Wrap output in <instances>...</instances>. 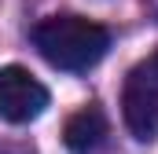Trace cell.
<instances>
[{"mask_svg": "<svg viewBox=\"0 0 158 154\" xmlns=\"http://www.w3.org/2000/svg\"><path fill=\"white\" fill-rule=\"evenodd\" d=\"M33 44L55 70L77 74V70L96 66L107 55L110 33H107V26L85 18V15H48L44 22L33 26Z\"/></svg>", "mask_w": 158, "mask_h": 154, "instance_id": "6da1fadb", "label": "cell"}, {"mask_svg": "<svg viewBox=\"0 0 158 154\" xmlns=\"http://www.w3.org/2000/svg\"><path fill=\"white\" fill-rule=\"evenodd\" d=\"M107 132H110V121H107V114H103L96 103L81 107L77 114H70L66 125H63V140H66V147L74 154L99 151V147L107 143Z\"/></svg>", "mask_w": 158, "mask_h": 154, "instance_id": "277c9868", "label": "cell"}, {"mask_svg": "<svg viewBox=\"0 0 158 154\" xmlns=\"http://www.w3.org/2000/svg\"><path fill=\"white\" fill-rule=\"evenodd\" d=\"M147 63H151V70H155V77H158V51L151 55V59H147Z\"/></svg>", "mask_w": 158, "mask_h": 154, "instance_id": "5b68a950", "label": "cell"}, {"mask_svg": "<svg viewBox=\"0 0 158 154\" xmlns=\"http://www.w3.org/2000/svg\"><path fill=\"white\" fill-rule=\"evenodd\" d=\"M121 117L136 140H155L158 136V77L151 63H140L125 77L121 88Z\"/></svg>", "mask_w": 158, "mask_h": 154, "instance_id": "7a4b0ae2", "label": "cell"}, {"mask_svg": "<svg viewBox=\"0 0 158 154\" xmlns=\"http://www.w3.org/2000/svg\"><path fill=\"white\" fill-rule=\"evenodd\" d=\"M48 88L26 66H0V117L11 125H26L44 114Z\"/></svg>", "mask_w": 158, "mask_h": 154, "instance_id": "3957f363", "label": "cell"}]
</instances>
